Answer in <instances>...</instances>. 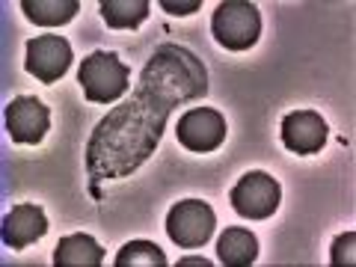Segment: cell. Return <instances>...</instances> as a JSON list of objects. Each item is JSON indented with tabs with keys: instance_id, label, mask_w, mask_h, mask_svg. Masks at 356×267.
<instances>
[{
	"instance_id": "1",
	"label": "cell",
	"mask_w": 356,
	"mask_h": 267,
	"mask_svg": "<svg viewBox=\"0 0 356 267\" xmlns=\"http://www.w3.org/2000/svg\"><path fill=\"white\" fill-rule=\"evenodd\" d=\"M208 92V74L196 54L178 44L154 51L140 74V92L98 122L86 149L92 181L125 178L152 158L170 110Z\"/></svg>"
},
{
	"instance_id": "2",
	"label": "cell",
	"mask_w": 356,
	"mask_h": 267,
	"mask_svg": "<svg viewBox=\"0 0 356 267\" xmlns=\"http://www.w3.org/2000/svg\"><path fill=\"white\" fill-rule=\"evenodd\" d=\"M77 83H81L86 102L113 104L116 98L125 95V89L131 83V69L116 57L113 51H92L81 63Z\"/></svg>"
},
{
	"instance_id": "3",
	"label": "cell",
	"mask_w": 356,
	"mask_h": 267,
	"mask_svg": "<svg viewBox=\"0 0 356 267\" xmlns=\"http://www.w3.org/2000/svg\"><path fill=\"white\" fill-rule=\"evenodd\" d=\"M211 36L226 51H250L261 36V13L250 0H222L211 15Z\"/></svg>"
},
{
	"instance_id": "4",
	"label": "cell",
	"mask_w": 356,
	"mask_h": 267,
	"mask_svg": "<svg viewBox=\"0 0 356 267\" xmlns=\"http://www.w3.org/2000/svg\"><path fill=\"white\" fill-rule=\"evenodd\" d=\"M217 229V214L205 199H181L166 214V235L175 247L199 250L211 241Z\"/></svg>"
},
{
	"instance_id": "5",
	"label": "cell",
	"mask_w": 356,
	"mask_h": 267,
	"mask_svg": "<svg viewBox=\"0 0 356 267\" xmlns=\"http://www.w3.org/2000/svg\"><path fill=\"white\" fill-rule=\"evenodd\" d=\"M229 202L241 217L267 220V217L276 214V208H280V202H282V187L270 172L252 170V172L243 175L235 187H232Z\"/></svg>"
},
{
	"instance_id": "6",
	"label": "cell",
	"mask_w": 356,
	"mask_h": 267,
	"mask_svg": "<svg viewBox=\"0 0 356 267\" xmlns=\"http://www.w3.org/2000/svg\"><path fill=\"white\" fill-rule=\"evenodd\" d=\"M226 119H222L220 110L214 107H193L178 119L175 137L187 152L196 154H208L217 152L222 143H226Z\"/></svg>"
},
{
	"instance_id": "7",
	"label": "cell",
	"mask_w": 356,
	"mask_h": 267,
	"mask_svg": "<svg viewBox=\"0 0 356 267\" xmlns=\"http://www.w3.org/2000/svg\"><path fill=\"white\" fill-rule=\"evenodd\" d=\"M72 63H74V51L63 36L44 33V36H36V39L27 42L24 69L36 77V81H42L44 86L57 83L60 77L72 69Z\"/></svg>"
},
{
	"instance_id": "8",
	"label": "cell",
	"mask_w": 356,
	"mask_h": 267,
	"mask_svg": "<svg viewBox=\"0 0 356 267\" xmlns=\"http://www.w3.org/2000/svg\"><path fill=\"white\" fill-rule=\"evenodd\" d=\"M6 131L13 143L21 146H39L44 134L51 131V110L36 95H15L6 104Z\"/></svg>"
},
{
	"instance_id": "9",
	"label": "cell",
	"mask_w": 356,
	"mask_h": 267,
	"mask_svg": "<svg viewBox=\"0 0 356 267\" xmlns=\"http://www.w3.org/2000/svg\"><path fill=\"white\" fill-rule=\"evenodd\" d=\"M280 131H282V146L288 152L300 154V158L318 154L324 149L327 134H330L327 122L318 110H294V113H285Z\"/></svg>"
},
{
	"instance_id": "10",
	"label": "cell",
	"mask_w": 356,
	"mask_h": 267,
	"mask_svg": "<svg viewBox=\"0 0 356 267\" xmlns=\"http://www.w3.org/2000/svg\"><path fill=\"white\" fill-rule=\"evenodd\" d=\"M44 235H48V217H44L42 205H33V202L15 205L3 217V243L15 252L27 250L30 243L42 241Z\"/></svg>"
},
{
	"instance_id": "11",
	"label": "cell",
	"mask_w": 356,
	"mask_h": 267,
	"mask_svg": "<svg viewBox=\"0 0 356 267\" xmlns=\"http://www.w3.org/2000/svg\"><path fill=\"white\" fill-rule=\"evenodd\" d=\"M54 264L57 267H102L104 250L92 235H65L60 238L57 250H54Z\"/></svg>"
},
{
	"instance_id": "12",
	"label": "cell",
	"mask_w": 356,
	"mask_h": 267,
	"mask_svg": "<svg viewBox=\"0 0 356 267\" xmlns=\"http://www.w3.org/2000/svg\"><path fill=\"white\" fill-rule=\"evenodd\" d=\"M217 259L222 267H250L259 259V238L250 229L229 226L217 241Z\"/></svg>"
},
{
	"instance_id": "13",
	"label": "cell",
	"mask_w": 356,
	"mask_h": 267,
	"mask_svg": "<svg viewBox=\"0 0 356 267\" xmlns=\"http://www.w3.org/2000/svg\"><path fill=\"white\" fill-rule=\"evenodd\" d=\"M21 13L39 27H60L81 13L77 0H21Z\"/></svg>"
},
{
	"instance_id": "14",
	"label": "cell",
	"mask_w": 356,
	"mask_h": 267,
	"mask_svg": "<svg viewBox=\"0 0 356 267\" xmlns=\"http://www.w3.org/2000/svg\"><path fill=\"white\" fill-rule=\"evenodd\" d=\"M149 0H104L102 3L104 24L113 30H137L149 18Z\"/></svg>"
},
{
	"instance_id": "15",
	"label": "cell",
	"mask_w": 356,
	"mask_h": 267,
	"mask_svg": "<svg viewBox=\"0 0 356 267\" xmlns=\"http://www.w3.org/2000/svg\"><path fill=\"white\" fill-rule=\"evenodd\" d=\"M116 267H166V255L154 241H128L116 252Z\"/></svg>"
},
{
	"instance_id": "16",
	"label": "cell",
	"mask_w": 356,
	"mask_h": 267,
	"mask_svg": "<svg viewBox=\"0 0 356 267\" xmlns=\"http://www.w3.org/2000/svg\"><path fill=\"white\" fill-rule=\"evenodd\" d=\"M353 243H356V232H344V235L332 241V250H330L332 267H353Z\"/></svg>"
},
{
	"instance_id": "17",
	"label": "cell",
	"mask_w": 356,
	"mask_h": 267,
	"mask_svg": "<svg viewBox=\"0 0 356 267\" xmlns=\"http://www.w3.org/2000/svg\"><path fill=\"white\" fill-rule=\"evenodd\" d=\"M202 0H161V9L170 15H193L199 13Z\"/></svg>"
},
{
	"instance_id": "18",
	"label": "cell",
	"mask_w": 356,
	"mask_h": 267,
	"mask_svg": "<svg viewBox=\"0 0 356 267\" xmlns=\"http://www.w3.org/2000/svg\"><path fill=\"white\" fill-rule=\"evenodd\" d=\"M178 264H181V267H187V264H196V267H211V261H208V259H181Z\"/></svg>"
}]
</instances>
